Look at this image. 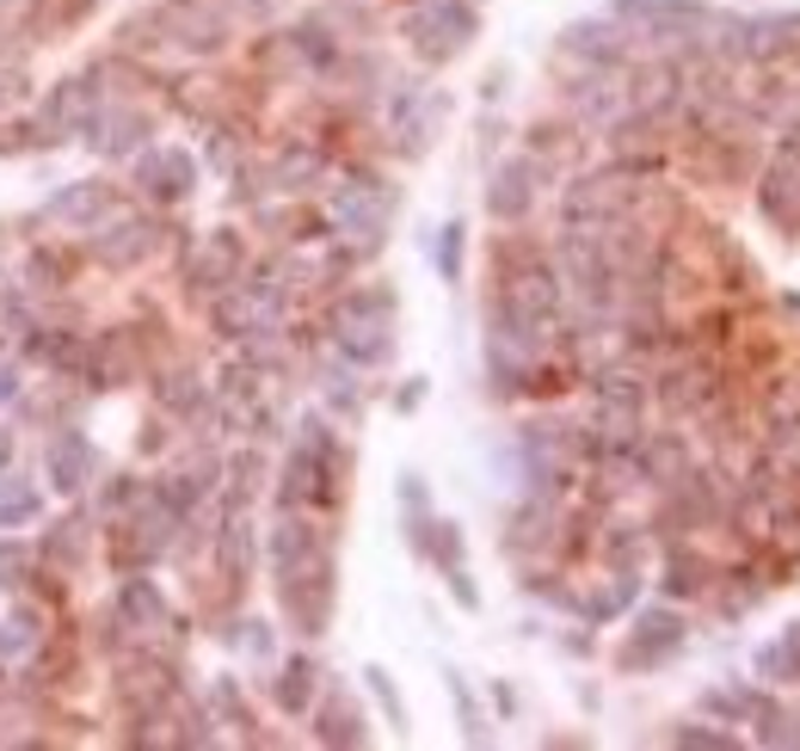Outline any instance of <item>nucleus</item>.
Segmentation results:
<instances>
[{
	"mask_svg": "<svg viewBox=\"0 0 800 751\" xmlns=\"http://www.w3.org/2000/svg\"><path fill=\"white\" fill-rule=\"evenodd\" d=\"M86 463H93V449H86V437H56V444H50V475H56V487H62V493H74V487H81Z\"/></svg>",
	"mask_w": 800,
	"mask_h": 751,
	"instance_id": "3",
	"label": "nucleus"
},
{
	"mask_svg": "<svg viewBox=\"0 0 800 751\" xmlns=\"http://www.w3.org/2000/svg\"><path fill=\"white\" fill-rule=\"evenodd\" d=\"M677 739H684V745H733V739H720V733H702V727H684V733H677Z\"/></svg>",
	"mask_w": 800,
	"mask_h": 751,
	"instance_id": "15",
	"label": "nucleus"
},
{
	"mask_svg": "<svg viewBox=\"0 0 800 751\" xmlns=\"http://www.w3.org/2000/svg\"><path fill=\"white\" fill-rule=\"evenodd\" d=\"M794 198H800V148H788L770 173V216L794 222Z\"/></svg>",
	"mask_w": 800,
	"mask_h": 751,
	"instance_id": "4",
	"label": "nucleus"
},
{
	"mask_svg": "<svg viewBox=\"0 0 800 751\" xmlns=\"http://www.w3.org/2000/svg\"><path fill=\"white\" fill-rule=\"evenodd\" d=\"M0 463H7V437H0Z\"/></svg>",
	"mask_w": 800,
	"mask_h": 751,
	"instance_id": "18",
	"label": "nucleus"
},
{
	"mask_svg": "<svg viewBox=\"0 0 800 751\" xmlns=\"http://www.w3.org/2000/svg\"><path fill=\"white\" fill-rule=\"evenodd\" d=\"M438 260H443V277H456V272H462V229H443Z\"/></svg>",
	"mask_w": 800,
	"mask_h": 751,
	"instance_id": "14",
	"label": "nucleus"
},
{
	"mask_svg": "<svg viewBox=\"0 0 800 751\" xmlns=\"http://www.w3.org/2000/svg\"><path fill=\"white\" fill-rule=\"evenodd\" d=\"M764 678H800V628H788V641L764 647Z\"/></svg>",
	"mask_w": 800,
	"mask_h": 751,
	"instance_id": "9",
	"label": "nucleus"
},
{
	"mask_svg": "<svg viewBox=\"0 0 800 751\" xmlns=\"http://www.w3.org/2000/svg\"><path fill=\"white\" fill-rule=\"evenodd\" d=\"M308 678H315V671H308V659H296V665L284 671V684H277V702H284V708H302V702H308Z\"/></svg>",
	"mask_w": 800,
	"mask_h": 751,
	"instance_id": "11",
	"label": "nucleus"
},
{
	"mask_svg": "<svg viewBox=\"0 0 800 751\" xmlns=\"http://www.w3.org/2000/svg\"><path fill=\"white\" fill-rule=\"evenodd\" d=\"M19 518H38V493L31 487H7V499H0V523H19Z\"/></svg>",
	"mask_w": 800,
	"mask_h": 751,
	"instance_id": "12",
	"label": "nucleus"
},
{
	"mask_svg": "<svg viewBox=\"0 0 800 751\" xmlns=\"http://www.w3.org/2000/svg\"><path fill=\"white\" fill-rule=\"evenodd\" d=\"M0 401H13V370H0Z\"/></svg>",
	"mask_w": 800,
	"mask_h": 751,
	"instance_id": "17",
	"label": "nucleus"
},
{
	"mask_svg": "<svg viewBox=\"0 0 800 751\" xmlns=\"http://www.w3.org/2000/svg\"><path fill=\"white\" fill-rule=\"evenodd\" d=\"M794 31H800V19H764V25H751V56H776L782 44H794Z\"/></svg>",
	"mask_w": 800,
	"mask_h": 751,
	"instance_id": "8",
	"label": "nucleus"
},
{
	"mask_svg": "<svg viewBox=\"0 0 800 751\" xmlns=\"http://www.w3.org/2000/svg\"><path fill=\"white\" fill-rule=\"evenodd\" d=\"M615 13L622 19H646L659 31H690L702 25V7L696 0H615Z\"/></svg>",
	"mask_w": 800,
	"mask_h": 751,
	"instance_id": "1",
	"label": "nucleus"
},
{
	"mask_svg": "<svg viewBox=\"0 0 800 751\" xmlns=\"http://www.w3.org/2000/svg\"><path fill=\"white\" fill-rule=\"evenodd\" d=\"M529 203V167L517 160V167H505L499 173V191H493V216H517Z\"/></svg>",
	"mask_w": 800,
	"mask_h": 751,
	"instance_id": "6",
	"label": "nucleus"
},
{
	"mask_svg": "<svg viewBox=\"0 0 800 751\" xmlns=\"http://www.w3.org/2000/svg\"><path fill=\"white\" fill-rule=\"evenodd\" d=\"M124 610H129V616H148V622L167 616V610H160V597H155V585H143V579H129V585H124Z\"/></svg>",
	"mask_w": 800,
	"mask_h": 751,
	"instance_id": "10",
	"label": "nucleus"
},
{
	"mask_svg": "<svg viewBox=\"0 0 800 751\" xmlns=\"http://www.w3.org/2000/svg\"><path fill=\"white\" fill-rule=\"evenodd\" d=\"M31 641H38V622L13 616V622H7V635H0V653H19V647H31Z\"/></svg>",
	"mask_w": 800,
	"mask_h": 751,
	"instance_id": "13",
	"label": "nucleus"
},
{
	"mask_svg": "<svg viewBox=\"0 0 800 751\" xmlns=\"http://www.w3.org/2000/svg\"><path fill=\"white\" fill-rule=\"evenodd\" d=\"M634 635L646 641V653H629V659L641 665V659H653L659 647H677V641H684V622H677L672 610H653V616H641V628H634Z\"/></svg>",
	"mask_w": 800,
	"mask_h": 751,
	"instance_id": "5",
	"label": "nucleus"
},
{
	"mask_svg": "<svg viewBox=\"0 0 800 751\" xmlns=\"http://www.w3.org/2000/svg\"><path fill=\"white\" fill-rule=\"evenodd\" d=\"M13 567H19V549L13 542H0V573H13Z\"/></svg>",
	"mask_w": 800,
	"mask_h": 751,
	"instance_id": "16",
	"label": "nucleus"
},
{
	"mask_svg": "<svg viewBox=\"0 0 800 751\" xmlns=\"http://www.w3.org/2000/svg\"><path fill=\"white\" fill-rule=\"evenodd\" d=\"M105 203H112V191H105V186H81V191H62V198L50 203V216H74V222H86V216H99Z\"/></svg>",
	"mask_w": 800,
	"mask_h": 751,
	"instance_id": "7",
	"label": "nucleus"
},
{
	"mask_svg": "<svg viewBox=\"0 0 800 751\" xmlns=\"http://www.w3.org/2000/svg\"><path fill=\"white\" fill-rule=\"evenodd\" d=\"M143 186L155 191V198H186L191 191V160L172 155V148H160V155L143 160Z\"/></svg>",
	"mask_w": 800,
	"mask_h": 751,
	"instance_id": "2",
	"label": "nucleus"
}]
</instances>
